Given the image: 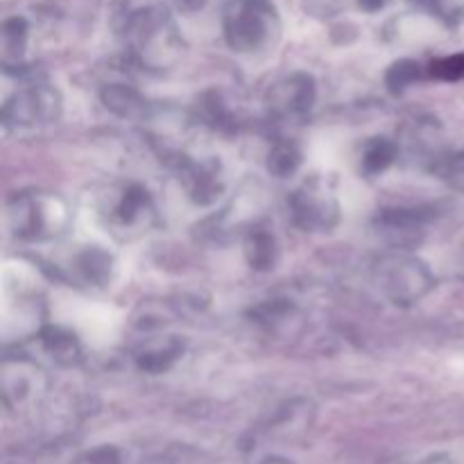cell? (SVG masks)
Returning a JSON list of instances; mask_svg holds the SVG:
<instances>
[{"mask_svg":"<svg viewBox=\"0 0 464 464\" xmlns=\"http://www.w3.org/2000/svg\"><path fill=\"white\" fill-rule=\"evenodd\" d=\"M125 36L134 62L148 71H166L181 53V39L175 23L157 7L139 9L131 14Z\"/></svg>","mask_w":464,"mask_h":464,"instance_id":"obj_1","label":"cell"},{"mask_svg":"<svg viewBox=\"0 0 464 464\" xmlns=\"http://www.w3.org/2000/svg\"><path fill=\"white\" fill-rule=\"evenodd\" d=\"M71 211L59 195L45 190L14 195L7 202V227L18 240L44 243L68 229Z\"/></svg>","mask_w":464,"mask_h":464,"instance_id":"obj_2","label":"cell"},{"mask_svg":"<svg viewBox=\"0 0 464 464\" xmlns=\"http://www.w3.org/2000/svg\"><path fill=\"white\" fill-rule=\"evenodd\" d=\"M222 32L236 53H261L279 36V12L272 0H229L222 12Z\"/></svg>","mask_w":464,"mask_h":464,"instance_id":"obj_3","label":"cell"},{"mask_svg":"<svg viewBox=\"0 0 464 464\" xmlns=\"http://www.w3.org/2000/svg\"><path fill=\"white\" fill-rule=\"evenodd\" d=\"M372 281L394 306H412L421 302L435 285L429 266L408 254V249H394L381 256L372 267Z\"/></svg>","mask_w":464,"mask_h":464,"instance_id":"obj_4","label":"cell"},{"mask_svg":"<svg viewBox=\"0 0 464 464\" xmlns=\"http://www.w3.org/2000/svg\"><path fill=\"white\" fill-rule=\"evenodd\" d=\"M290 218L302 231H331L340 222V204L334 190L320 179L311 177L288 198Z\"/></svg>","mask_w":464,"mask_h":464,"instance_id":"obj_5","label":"cell"},{"mask_svg":"<svg viewBox=\"0 0 464 464\" xmlns=\"http://www.w3.org/2000/svg\"><path fill=\"white\" fill-rule=\"evenodd\" d=\"M62 113V95L45 82L23 86L3 104L5 125L36 127L54 122Z\"/></svg>","mask_w":464,"mask_h":464,"instance_id":"obj_6","label":"cell"},{"mask_svg":"<svg viewBox=\"0 0 464 464\" xmlns=\"http://www.w3.org/2000/svg\"><path fill=\"white\" fill-rule=\"evenodd\" d=\"M177 175L181 188L198 207H211L227 190L225 170L216 157H181L177 161Z\"/></svg>","mask_w":464,"mask_h":464,"instance_id":"obj_7","label":"cell"},{"mask_svg":"<svg viewBox=\"0 0 464 464\" xmlns=\"http://www.w3.org/2000/svg\"><path fill=\"white\" fill-rule=\"evenodd\" d=\"M154 211L152 198L148 190L139 184H130L122 188L113 207L109 208V225L122 234H143L154 225Z\"/></svg>","mask_w":464,"mask_h":464,"instance_id":"obj_8","label":"cell"},{"mask_svg":"<svg viewBox=\"0 0 464 464\" xmlns=\"http://www.w3.org/2000/svg\"><path fill=\"white\" fill-rule=\"evenodd\" d=\"M315 80L308 72H293L270 91V109L284 118L304 116L315 104Z\"/></svg>","mask_w":464,"mask_h":464,"instance_id":"obj_9","label":"cell"},{"mask_svg":"<svg viewBox=\"0 0 464 464\" xmlns=\"http://www.w3.org/2000/svg\"><path fill=\"white\" fill-rule=\"evenodd\" d=\"M426 220L429 216L421 208H388L379 213L376 225H379V234L394 249H411L424 236Z\"/></svg>","mask_w":464,"mask_h":464,"instance_id":"obj_10","label":"cell"},{"mask_svg":"<svg viewBox=\"0 0 464 464\" xmlns=\"http://www.w3.org/2000/svg\"><path fill=\"white\" fill-rule=\"evenodd\" d=\"M102 104L116 116L127 118V121H139L148 113V100L130 84H107L100 93Z\"/></svg>","mask_w":464,"mask_h":464,"instance_id":"obj_11","label":"cell"},{"mask_svg":"<svg viewBox=\"0 0 464 464\" xmlns=\"http://www.w3.org/2000/svg\"><path fill=\"white\" fill-rule=\"evenodd\" d=\"M39 338L45 353H48L57 365L72 367L80 362L82 344L80 340H77V335L71 334L68 329H62V326H45L39 334Z\"/></svg>","mask_w":464,"mask_h":464,"instance_id":"obj_12","label":"cell"},{"mask_svg":"<svg viewBox=\"0 0 464 464\" xmlns=\"http://www.w3.org/2000/svg\"><path fill=\"white\" fill-rule=\"evenodd\" d=\"M245 258H247L249 267L256 272H267L276 266L279 258V245L272 231L256 227L245 236Z\"/></svg>","mask_w":464,"mask_h":464,"instance_id":"obj_13","label":"cell"},{"mask_svg":"<svg viewBox=\"0 0 464 464\" xmlns=\"http://www.w3.org/2000/svg\"><path fill=\"white\" fill-rule=\"evenodd\" d=\"M75 270L91 285H107L113 275V258L102 247H86L77 254Z\"/></svg>","mask_w":464,"mask_h":464,"instance_id":"obj_14","label":"cell"},{"mask_svg":"<svg viewBox=\"0 0 464 464\" xmlns=\"http://www.w3.org/2000/svg\"><path fill=\"white\" fill-rule=\"evenodd\" d=\"M399 148L394 140L385 139V136H376V139H370L362 148V159L361 168L365 175L376 177L381 172L388 170L394 161H397Z\"/></svg>","mask_w":464,"mask_h":464,"instance_id":"obj_15","label":"cell"},{"mask_svg":"<svg viewBox=\"0 0 464 464\" xmlns=\"http://www.w3.org/2000/svg\"><path fill=\"white\" fill-rule=\"evenodd\" d=\"M302 150L293 140H276L270 152H267V170H270V175L279 177V179L293 177L302 168Z\"/></svg>","mask_w":464,"mask_h":464,"instance_id":"obj_16","label":"cell"},{"mask_svg":"<svg viewBox=\"0 0 464 464\" xmlns=\"http://www.w3.org/2000/svg\"><path fill=\"white\" fill-rule=\"evenodd\" d=\"M181 353H184V343L179 338H168L159 347L145 349L139 356V367L150 372V374H161V372L170 370L179 361Z\"/></svg>","mask_w":464,"mask_h":464,"instance_id":"obj_17","label":"cell"},{"mask_svg":"<svg viewBox=\"0 0 464 464\" xmlns=\"http://www.w3.org/2000/svg\"><path fill=\"white\" fill-rule=\"evenodd\" d=\"M421 75L420 63L412 62V59H399L385 72V86H388L392 93H401L408 86L415 84Z\"/></svg>","mask_w":464,"mask_h":464,"instance_id":"obj_18","label":"cell"},{"mask_svg":"<svg viewBox=\"0 0 464 464\" xmlns=\"http://www.w3.org/2000/svg\"><path fill=\"white\" fill-rule=\"evenodd\" d=\"M27 44V23L25 18L14 16L7 18L3 25V50H5V63L9 62V57H21L23 50Z\"/></svg>","mask_w":464,"mask_h":464,"instance_id":"obj_19","label":"cell"},{"mask_svg":"<svg viewBox=\"0 0 464 464\" xmlns=\"http://www.w3.org/2000/svg\"><path fill=\"white\" fill-rule=\"evenodd\" d=\"M199 109H202V116L208 125H216V127H220V130H227V127L234 125V122H231L234 121V116H231V111L227 109V104L222 102L220 93L204 95Z\"/></svg>","mask_w":464,"mask_h":464,"instance_id":"obj_20","label":"cell"},{"mask_svg":"<svg viewBox=\"0 0 464 464\" xmlns=\"http://www.w3.org/2000/svg\"><path fill=\"white\" fill-rule=\"evenodd\" d=\"M433 170L438 172L444 181H449L453 188L464 190V150L449 154V157L438 159Z\"/></svg>","mask_w":464,"mask_h":464,"instance_id":"obj_21","label":"cell"},{"mask_svg":"<svg viewBox=\"0 0 464 464\" xmlns=\"http://www.w3.org/2000/svg\"><path fill=\"white\" fill-rule=\"evenodd\" d=\"M429 75L442 82H458L464 77V53L451 54V57L435 59L429 68Z\"/></svg>","mask_w":464,"mask_h":464,"instance_id":"obj_22","label":"cell"},{"mask_svg":"<svg viewBox=\"0 0 464 464\" xmlns=\"http://www.w3.org/2000/svg\"><path fill=\"white\" fill-rule=\"evenodd\" d=\"M175 5L181 12H198V9L207 5V0H175Z\"/></svg>","mask_w":464,"mask_h":464,"instance_id":"obj_23","label":"cell"},{"mask_svg":"<svg viewBox=\"0 0 464 464\" xmlns=\"http://www.w3.org/2000/svg\"><path fill=\"white\" fill-rule=\"evenodd\" d=\"M358 3H361V7L365 9V12H379L381 7H385L388 0H358Z\"/></svg>","mask_w":464,"mask_h":464,"instance_id":"obj_24","label":"cell"}]
</instances>
